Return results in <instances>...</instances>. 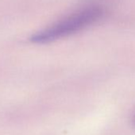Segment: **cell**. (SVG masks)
I'll use <instances>...</instances> for the list:
<instances>
[{
    "label": "cell",
    "instance_id": "1",
    "mask_svg": "<svg viewBox=\"0 0 135 135\" xmlns=\"http://www.w3.org/2000/svg\"><path fill=\"white\" fill-rule=\"evenodd\" d=\"M103 13V11L99 7H86L34 34L31 41L34 43H48L76 33L97 22Z\"/></svg>",
    "mask_w": 135,
    "mask_h": 135
},
{
    "label": "cell",
    "instance_id": "2",
    "mask_svg": "<svg viewBox=\"0 0 135 135\" xmlns=\"http://www.w3.org/2000/svg\"><path fill=\"white\" fill-rule=\"evenodd\" d=\"M133 125L134 127H135V114L133 115Z\"/></svg>",
    "mask_w": 135,
    "mask_h": 135
}]
</instances>
